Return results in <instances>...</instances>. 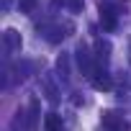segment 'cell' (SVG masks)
Instances as JSON below:
<instances>
[{"label":"cell","mask_w":131,"mask_h":131,"mask_svg":"<svg viewBox=\"0 0 131 131\" xmlns=\"http://www.w3.org/2000/svg\"><path fill=\"white\" fill-rule=\"evenodd\" d=\"M36 3L39 0H18V8H21V13H31L36 8Z\"/></svg>","instance_id":"obj_9"},{"label":"cell","mask_w":131,"mask_h":131,"mask_svg":"<svg viewBox=\"0 0 131 131\" xmlns=\"http://www.w3.org/2000/svg\"><path fill=\"white\" fill-rule=\"evenodd\" d=\"M100 23H103V28L105 31H113L116 28V10H113V5H108V3H103L100 5Z\"/></svg>","instance_id":"obj_2"},{"label":"cell","mask_w":131,"mask_h":131,"mask_svg":"<svg viewBox=\"0 0 131 131\" xmlns=\"http://www.w3.org/2000/svg\"><path fill=\"white\" fill-rule=\"evenodd\" d=\"M77 64H80V70H82V72H85V75H88L90 80H93V77L98 75V72L93 70V62H90V54H88V51H85L82 46L77 49Z\"/></svg>","instance_id":"obj_4"},{"label":"cell","mask_w":131,"mask_h":131,"mask_svg":"<svg viewBox=\"0 0 131 131\" xmlns=\"http://www.w3.org/2000/svg\"><path fill=\"white\" fill-rule=\"evenodd\" d=\"M3 41H5L8 51H21V46H23V39H21V34H18L16 28H8V31L3 34Z\"/></svg>","instance_id":"obj_3"},{"label":"cell","mask_w":131,"mask_h":131,"mask_svg":"<svg viewBox=\"0 0 131 131\" xmlns=\"http://www.w3.org/2000/svg\"><path fill=\"white\" fill-rule=\"evenodd\" d=\"M44 128H46V131H62V116H57V113H46V118H44Z\"/></svg>","instance_id":"obj_5"},{"label":"cell","mask_w":131,"mask_h":131,"mask_svg":"<svg viewBox=\"0 0 131 131\" xmlns=\"http://www.w3.org/2000/svg\"><path fill=\"white\" fill-rule=\"evenodd\" d=\"M93 88H95V90H111V88H113V80H111L108 75H95V77H93Z\"/></svg>","instance_id":"obj_6"},{"label":"cell","mask_w":131,"mask_h":131,"mask_svg":"<svg viewBox=\"0 0 131 131\" xmlns=\"http://www.w3.org/2000/svg\"><path fill=\"white\" fill-rule=\"evenodd\" d=\"M95 51H98V54H95V59H98V62H108L111 44H108V41H98V44H95Z\"/></svg>","instance_id":"obj_7"},{"label":"cell","mask_w":131,"mask_h":131,"mask_svg":"<svg viewBox=\"0 0 131 131\" xmlns=\"http://www.w3.org/2000/svg\"><path fill=\"white\" fill-rule=\"evenodd\" d=\"M103 131H128V123H126L118 113L105 111V113H103Z\"/></svg>","instance_id":"obj_1"},{"label":"cell","mask_w":131,"mask_h":131,"mask_svg":"<svg viewBox=\"0 0 131 131\" xmlns=\"http://www.w3.org/2000/svg\"><path fill=\"white\" fill-rule=\"evenodd\" d=\"M54 5H70V10H80L82 8V0H54Z\"/></svg>","instance_id":"obj_8"}]
</instances>
